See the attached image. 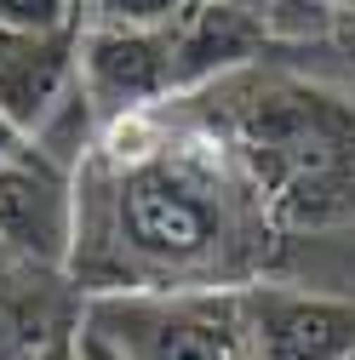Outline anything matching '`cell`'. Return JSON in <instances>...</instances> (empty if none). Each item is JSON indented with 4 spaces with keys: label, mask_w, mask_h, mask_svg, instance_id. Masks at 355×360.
I'll list each match as a JSON object with an SVG mask.
<instances>
[{
    "label": "cell",
    "mask_w": 355,
    "mask_h": 360,
    "mask_svg": "<svg viewBox=\"0 0 355 360\" xmlns=\"http://www.w3.org/2000/svg\"><path fill=\"white\" fill-rule=\"evenodd\" d=\"M144 115L109 120L92 166L75 172L98 195V246L115 269L104 292L126 286H235L252 269V246L270 229L252 184L218 131L172 138Z\"/></svg>",
    "instance_id": "obj_1"
},
{
    "label": "cell",
    "mask_w": 355,
    "mask_h": 360,
    "mask_svg": "<svg viewBox=\"0 0 355 360\" xmlns=\"http://www.w3.org/2000/svg\"><path fill=\"white\" fill-rule=\"evenodd\" d=\"M218 143L252 184L275 235L338 229L355 217V98L321 80H218Z\"/></svg>",
    "instance_id": "obj_2"
},
{
    "label": "cell",
    "mask_w": 355,
    "mask_h": 360,
    "mask_svg": "<svg viewBox=\"0 0 355 360\" xmlns=\"http://www.w3.org/2000/svg\"><path fill=\"white\" fill-rule=\"evenodd\" d=\"M86 314L132 360H252L241 286H126L92 292Z\"/></svg>",
    "instance_id": "obj_3"
},
{
    "label": "cell",
    "mask_w": 355,
    "mask_h": 360,
    "mask_svg": "<svg viewBox=\"0 0 355 360\" xmlns=\"http://www.w3.org/2000/svg\"><path fill=\"white\" fill-rule=\"evenodd\" d=\"M75 80L98 120H126L161 109L172 98V34L166 29H120L80 23L75 34Z\"/></svg>",
    "instance_id": "obj_4"
},
{
    "label": "cell",
    "mask_w": 355,
    "mask_h": 360,
    "mask_svg": "<svg viewBox=\"0 0 355 360\" xmlns=\"http://www.w3.org/2000/svg\"><path fill=\"white\" fill-rule=\"evenodd\" d=\"M0 246L35 269L75 263V172L40 149L0 160Z\"/></svg>",
    "instance_id": "obj_5"
},
{
    "label": "cell",
    "mask_w": 355,
    "mask_h": 360,
    "mask_svg": "<svg viewBox=\"0 0 355 360\" xmlns=\"http://www.w3.org/2000/svg\"><path fill=\"white\" fill-rule=\"evenodd\" d=\"M252 360H355V303L287 286H241Z\"/></svg>",
    "instance_id": "obj_6"
},
{
    "label": "cell",
    "mask_w": 355,
    "mask_h": 360,
    "mask_svg": "<svg viewBox=\"0 0 355 360\" xmlns=\"http://www.w3.org/2000/svg\"><path fill=\"white\" fill-rule=\"evenodd\" d=\"M166 34H172V98H189L230 75H247L263 58V46H275L263 18L235 12L224 0H195Z\"/></svg>",
    "instance_id": "obj_7"
},
{
    "label": "cell",
    "mask_w": 355,
    "mask_h": 360,
    "mask_svg": "<svg viewBox=\"0 0 355 360\" xmlns=\"http://www.w3.org/2000/svg\"><path fill=\"white\" fill-rule=\"evenodd\" d=\"M75 34L80 29H69V34L0 29V109L23 126L29 138L75 86Z\"/></svg>",
    "instance_id": "obj_8"
},
{
    "label": "cell",
    "mask_w": 355,
    "mask_h": 360,
    "mask_svg": "<svg viewBox=\"0 0 355 360\" xmlns=\"http://www.w3.org/2000/svg\"><path fill=\"white\" fill-rule=\"evenodd\" d=\"M86 23V0H0V29L23 34H69Z\"/></svg>",
    "instance_id": "obj_9"
},
{
    "label": "cell",
    "mask_w": 355,
    "mask_h": 360,
    "mask_svg": "<svg viewBox=\"0 0 355 360\" xmlns=\"http://www.w3.org/2000/svg\"><path fill=\"white\" fill-rule=\"evenodd\" d=\"M195 0H86V23H120V29H172Z\"/></svg>",
    "instance_id": "obj_10"
},
{
    "label": "cell",
    "mask_w": 355,
    "mask_h": 360,
    "mask_svg": "<svg viewBox=\"0 0 355 360\" xmlns=\"http://www.w3.org/2000/svg\"><path fill=\"white\" fill-rule=\"evenodd\" d=\"M75 360H132V354L92 321V314L80 309V321H75Z\"/></svg>",
    "instance_id": "obj_11"
},
{
    "label": "cell",
    "mask_w": 355,
    "mask_h": 360,
    "mask_svg": "<svg viewBox=\"0 0 355 360\" xmlns=\"http://www.w3.org/2000/svg\"><path fill=\"white\" fill-rule=\"evenodd\" d=\"M35 343H40V338L23 326V314H18L6 297H0V360H29Z\"/></svg>",
    "instance_id": "obj_12"
},
{
    "label": "cell",
    "mask_w": 355,
    "mask_h": 360,
    "mask_svg": "<svg viewBox=\"0 0 355 360\" xmlns=\"http://www.w3.org/2000/svg\"><path fill=\"white\" fill-rule=\"evenodd\" d=\"M29 360H75V321H69V326H52L46 338L35 343Z\"/></svg>",
    "instance_id": "obj_13"
},
{
    "label": "cell",
    "mask_w": 355,
    "mask_h": 360,
    "mask_svg": "<svg viewBox=\"0 0 355 360\" xmlns=\"http://www.w3.org/2000/svg\"><path fill=\"white\" fill-rule=\"evenodd\" d=\"M29 149H35V138H29L6 109H0V160H18V155H29Z\"/></svg>",
    "instance_id": "obj_14"
},
{
    "label": "cell",
    "mask_w": 355,
    "mask_h": 360,
    "mask_svg": "<svg viewBox=\"0 0 355 360\" xmlns=\"http://www.w3.org/2000/svg\"><path fill=\"white\" fill-rule=\"evenodd\" d=\"M224 6H235V12H252V18H270V12H275V0H224Z\"/></svg>",
    "instance_id": "obj_15"
},
{
    "label": "cell",
    "mask_w": 355,
    "mask_h": 360,
    "mask_svg": "<svg viewBox=\"0 0 355 360\" xmlns=\"http://www.w3.org/2000/svg\"><path fill=\"white\" fill-rule=\"evenodd\" d=\"M344 6H355V0H338V12H344Z\"/></svg>",
    "instance_id": "obj_16"
},
{
    "label": "cell",
    "mask_w": 355,
    "mask_h": 360,
    "mask_svg": "<svg viewBox=\"0 0 355 360\" xmlns=\"http://www.w3.org/2000/svg\"><path fill=\"white\" fill-rule=\"evenodd\" d=\"M0 252H6V246H0Z\"/></svg>",
    "instance_id": "obj_17"
}]
</instances>
